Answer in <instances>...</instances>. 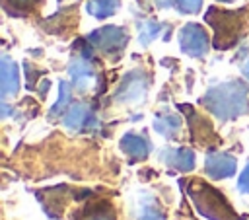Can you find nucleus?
I'll return each instance as SVG.
<instances>
[{
  "label": "nucleus",
  "mask_w": 249,
  "mask_h": 220,
  "mask_svg": "<svg viewBox=\"0 0 249 220\" xmlns=\"http://www.w3.org/2000/svg\"><path fill=\"white\" fill-rule=\"evenodd\" d=\"M136 218L138 220H163V212L158 204V201L152 195L142 193L138 199V208H136Z\"/></svg>",
  "instance_id": "9b49d317"
},
{
  "label": "nucleus",
  "mask_w": 249,
  "mask_h": 220,
  "mask_svg": "<svg viewBox=\"0 0 249 220\" xmlns=\"http://www.w3.org/2000/svg\"><path fill=\"white\" fill-rule=\"evenodd\" d=\"M160 29H161V25H160L158 21H154V19L144 21V23L138 27V39H140V43H142V45H150V43L160 35Z\"/></svg>",
  "instance_id": "2eb2a0df"
},
{
  "label": "nucleus",
  "mask_w": 249,
  "mask_h": 220,
  "mask_svg": "<svg viewBox=\"0 0 249 220\" xmlns=\"http://www.w3.org/2000/svg\"><path fill=\"white\" fill-rule=\"evenodd\" d=\"M237 187H239V191H241V193H249V164H247L245 171L241 173V177H239V183H237Z\"/></svg>",
  "instance_id": "f3484780"
},
{
  "label": "nucleus",
  "mask_w": 249,
  "mask_h": 220,
  "mask_svg": "<svg viewBox=\"0 0 249 220\" xmlns=\"http://www.w3.org/2000/svg\"><path fill=\"white\" fill-rule=\"evenodd\" d=\"M62 121L70 130H86V128L95 127V115L91 113V109L86 103H74L66 111Z\"/></svg>",
  "instance_id": "423d86ee"
},
{
  "label": "nucleus",
  "mask_w": 249,
  "mask_h": 220,
  "mask_svg": "<svg viewBox=\"0 0 249 220\" xmlns=\"http://www.w3.org/2000/svg\"><path fill=\"white\" fill-rule=\"evenodd\" d=\"M206 173L212 179H224L235 173V158L226 152H212L206 156Z\"/></svg>",
  "instance_id": "39448f33"
},
{
  "label": "nucleus",
  "mask_w": 249,
  "mask_h": 220,
  "mask_svg": "<svg viewBox=\"0 0 249 220\" xmlns=\"http://www.w3.org/2000/svg\"><path fill=\"white\" fill-rule=\"evenodd\" d=\"M0 88H2V97H12L19 90V72L18 64L10 56H2L0 62Z\"/></svg>",
  "instance_id": "0eeeda50"
},
{
  "label": "nucleus",
  "mask_w": 249,
  "mask_h": 220,
  "mask_svg": "<svg viewBox=\"0 0 249 220\" xmlns=\"http://www.w3.org/2000/svg\"><path fill=\"white\" fill-rule=\"evenodd\" d=\"M121 0H88V12L97 18V19H103V18H109L117 12Z\"/></svg>",
  "instance_id": "ddd939ff"
},
{
  "label": "nucleus",
  "mask_w": 249,
  "mask_h": 220,
  "mask_svg": "<svg viewBox=\"0 0 249 220\" xmlns=\"http://www.w3.org/2000/svg\"><path fill=\"white\" fill-rule=\"evenodd\" d=\"M68 72L72 76V82H74V88L80 90V92H86L88 86L91 84V78H93V68L89 64L88 58L84 56H78L70 62L68 66Z\"/></svg>",
  "instance_id": "6e6552de"
},
{
  "label": "nucleus",
  "mask_w": 249,
  "mask_h": 220,
  "mask_svg": "<svg viewBox=\"0 0 249 220\" xmlns=\"http://www.w3.org/2000/svg\"><path fill=\"white\" fill-rule=\"evenodd\" d=\"M121 150L130 158V160H144L150 154V140L142 134L128 132L121 140Z\"/></svg>",
  "instance_id": "1a4fd4ad"
},
{
  "label": "nucleus",
  "mask_w": 249,
  "mask_h": 220,
  "mask_svg": "<svg viewBox=\"0 0 249 220\" xmlns=\"http://www.w3.org/2000/svg\"><path fill=\"white\" fill-rule=\"evenodd\" d=\"M202 105L222 121L235 119L247 111V90L239 82L218 84L204 93Z\"/></svg>",
  "instance_id": "f257e3e1"
},
{
  "label": "nucleus",
  "mask_w": 249,
  "mask_h": 220,
  "mask_svg": "<svg viewBox=\"0 0 249 220\" xmlns=\"http://www.w3.org/2000/svg\"><path fill=\"white\" fill-rule=\"evenodd\" d=\"M88 41L91 43V47H95L107 55H115L126 47L128 35L124 33V29H121L117 25H107V27H101V29H95L93 33H89Z\"/></svg>",
  "instance_id": "f03ea898"
},
{
  "label": "nucleus",
  "mask_w": 249,
  "mask_h": 220,
  "mask_svg": "<svg viewBox=\"0 0 249 220\" xmlns=\"http://www.w3.org/2000/svg\"><path fill=\"white\" fill-rule=\"evenodd\" d=\"M88 220H111V218L107 216V212H95V214H91Z\"/></svg>",
  "instance_id": "6ab92c4d"
},
{
  "label": "nucleus",
  "mask_w": 249,
  "mask_h": 220,
  "mask_svg": "<svg viewBox=\"0 0 249 220\" xmlns=\"http://www.w3.org/2000/svg\"><path fill=\"white\" fill-rule=\"evenodd\" d=\"M154 4H156L158 8H169V6H175L177 0H154Z\"/></svg>",
  "instance_id": "a211bd4d"
},
{
  "label": "nucleus",
  "mask_w": 249,
  "mask_h": 220,
  "mask_svg": "<svg viewBox=\"0 0 249 220\" xmlns=\"http://www.w3.org/2000/svg\"><path fill=\"white\" fill-rule=\"evenodd\" d=\"M70 99H72V92H70L68 82H60V93H58V99H56V103L51 107L49 115H51V117H58V115H62L64 111H68Z\"/></svg>",
  "instance_id": "4468645a"
},
{
  "label": "nucleus",
  "mask_w": 249,
  "mask_h": 220,
  "mask_svg": "<svg viewBox=\"0 0 249 220\" xmlns=\"http://www.w3.org/2000/svg\"><path fill=\"white\" fill-rule=\"evenodd\" d=\"M175 8L181 14H196L202 8V0H177Z\"/></svg>",
  "instance_id": "dca6fc26"
},
{
  "label": "nucleus",
  "mask_w": 249,
  "mask_h": 220,
  "mask_svg": "<svg viewBox=\"0 0 249 220\" xmlns=\"http://www.w3.org/2000/svg\"><path fill=\"white\" fill-rule=\"evenodd\" d=\"M154 128L161 136L173 138L179 132V128H181V119L177 115H173V113H161V115H158L154 119Z\"/></svg>",
  "instance_id": "f8f14e48"
},
{
  "label": "nucleus",
  "mask_w": 249,
  "mask_h": 220,
  "mask_svg": "<svg viewBox=\"0 0 249 220\" xmlns=\"http://www.w3.org/2000/svg\"><path fill=\"white\" fill-rule=\"evenodd\" d=\"M146 92H148V78H146V74L140 72V70H132V72H128L123 78L121 86L117 88L115 99L119 103H136V101L144 99Z\"/></svg>",
  "instance_id": "20e7f679"
},
{
  "label": "nucleus",
  "mask_w": 249,
  "mask_h": 220,
  "mask_svg": "<svg viewBox=\"0 0 249 220\" xmlns=\"http://www.w3.org/2000/svg\"><path fill=\"white\" fill-rule=\"evenodd\" d=\"M220 2H233V0H220Z\"/></svg>",
  "instance_id": "412c9836"
},
{
  "label": "nucleus",
  "mask_w": 249,
  "mask_h": 220,
  "mask_svg": "<svg viewBox=\"0 0 249 220\" xmlns=\"http://www.w3.org/2000/svg\"><path fill=\"white\" fill-rule=\"evenodd\" d=\"M163 162L179 171H191L195 167V154L189 148H171L163 152Z\"/></svg>",
  "instance_id": "9d476101"
},
{
  "label": "nucleus",
  "mask_w": 249,
  "mask_h": 220,
  "mask_svg": "<svg viewBox=\"0 0 249 220\" xmlns=\"http://www.w3.org/2000/svg\"><path fill=\"white\" fill-rule=\"evenodd\" d=\"M18 2H27V0H18Z\"/></svg>",
  "instance_id": "4be33fe9"
},
{
  "label": "nucleus",
  "mask_w": 249,
  "mask_h": 220,
  "mask_svg": "<svg viewBox=\"0 0 249 220\" xmlns=\"http://www.w3.org/2000/svg\"><path fill=\"white\" fill-rule=\"evenodd\" d=\"M243 76H245V78L249 80V60H247V62L243 64Z\"/></svg>",
  "instance_id": "aec40b11"
},
{
  "label": "nucleus",
  "mask_w": 249,
  "mask_h": 220,
  "mask_svg": "<svg viewBox=\"0 0 249 220\" xmlns=\"http://www.w3.org/2000/svg\"><path fill=\"white\" fill-rule=\"evenodd\" d=\"M181 51L193 58H202L208 53V33L198 23H187L179 33Z\"/></svg>",
  "instance_id": "7ed1b4c3"
}]
</instances>
